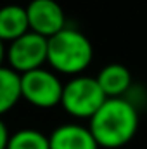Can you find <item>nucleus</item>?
I'll list each match as a JSON object with an SVG mask.
<instances>
[{
    "label": "nucleus",
    "mask_w": 147,
    "mask_h": 149,
    "mask_svg": "<svg viewBox=\"0 0 147 149\" xmlns=\"http://www.w3.org/2000/svg\"><path fill=\"white\" fill-rule=\"evenodd\" d=\"M47 47L49 40L33 31H28L17 40L10 42L9 49L5 50L10 70L24 74L43 68V64L47 63Z\"/></svg>",
    "instance_id": "39448f33"
},
{
    "label": "nucleus",
    "mask_w": 147,
    "mask_h": 149,
    "mask_svg": "<svg viewBox=\"0 0 147 149\" xmlns=\"http://www.w3.org/2000/svg\"><path fill=\"white\" fill-rule=\"evenodd\" d=\"M106 95L97 80L87 74L73 76L64 83L61 106L64 111L76 118H92L106 102Z\"/></svg>",
    "instance_id": "7ed1b4c3"
},
{
    "label": "nucleus",
    "mask_w": 147,
    "mask_h": 149,
    "mask_svg": "<svg viewBox=\"0 0 147 149\" xmlns=\"http://www.w3.org/2000/svg\"><path fill=\"white\" fill-rule=\"evenodd\" d=\"M30 31L26 7L17 3H9L0 7V40L14 42Z\"/></svg>",
    "instance_id": "1a4fd4ad"
},
{
    "label": "nucleus",
    "mask_w": 147,
    "mask_h": 149,
    "mask_svg": "<svg viewBox=\"0 0 147 149\" xmlns=\"http://www.w3.org/2000/svg\"><path fill=\"white\" fill-rule=\"evenodd\" d=\"M92 59V42L78 30L64 28L57 35L49 38L47 63L55 73L78 76L90 66Z\"/></svg>",
    "instance_id": "f03ea898"
},
{
    "label": "nucleus",
    "mask_w": 147,
    "mask_h": 149,
    "mask_svg": "<svg viewBox=\"0 0 147 149\" xmlns=\"http://www.w3.org/2000/svg\"><path fill=\"white\" fill-rule=\"evenodd\" d=\"M50 149H101L92 132L78 123H64L49 135Z\"/></svg>",
    "instance_id": "0eeeda50"
},
{
    "label": "nucleus",
    "mask_w": 147,
    "mask_h": 149,
    "mask_svg": "<svg viewBox=\"0 0 147 149\" xmlns=\"http://www.w3.org/2000/svg\"><path fill=\"white\" fill-rule=\"evenodd\" d=\"M9 137H10V134H9V130H7V127H5V123L0 120V149H7V142H9Z\"/></svg>",
    "instance_id": "f8f14e48"
},
{
    "label": "nucleus",
    "mask_w": 147,
    "mask_h": 149,
    "mask_svg": "<svg viewBox=\"0 0 147 149\" xmlns=\"http://www.w3.org/2000/svg\"><path fill=\"white\" fill-rule=\"evenodd\" d=\"M7 149H50L49 137L35 128H21L10 134Z\"/></svg>",
    "instance_id": "9b49d317"
},
{
    "label": "nucleus",
    "mask_w": 147,
    "mask_h": 149,
    "mask_svg": "<svg viewBox=\"0 0 147 149\" xmlns=\"http://www.w3.org/2000/svg\"><path fill=\"white\" fill-rule=\"evenodd\" d=\"M95 80L107 99L123 97L128 92V88L132 87L130 70L119 63H111L107 66H104L95 76Z\"/></svg>",
    "instance_id": "6e6552de"
},
{
    "label": "nucleus",
    "mask_w": 147,
    "mask_h": 149,
    "mask_svg": "<svg viewBox=\"0 0 147 149\" xmlns=\"http://www.w3.org/2000/svg\"><path fill=\"white\" fill-rule=\"evenodd\" d=\"M64 83L52 70L40 68L21 74V99L40 109H49L61 104Z\"/></svg>",
    "instance_id": "20e7f679"
},
{
    "label": "nucleus",
    "mask_w": 147,
    "mask_h": 149,
    "mask_svg": "<svg viewBox=\"0 0 147 149\" xmlns=\"http://www.w3.org/2000/svg\"><path fill=\"white\" fill-rule=\"evenodd\" d=\"M26 16L30 31L47 40L66 28V14L55 0H31L26 5Z\"/></svg>",
    "instance_id": "423d86ee"
},
{
    "label": "nucleus",
    "mask_w": 147,
    "mask_h": 149,
    "mask_svg": "<svg viewBox=\"0 0 147 149\" xmlns=\"http://www.w3.org/2000/svg\"><path fill=\"white\" fill-rule=\"evenodd\" d=\"M5 57V47H3V42L0 40V66H2V61Z\"/></svg>",
    "instance_id": "ddd939ff"
},
{
    "label": "nucleus",
    "mask_w": 147,
    "mask_h": 149,
    "mask_svg": "<svg viewBox=\"0 0 147 149\" xmlns=\"http://www.w3.org/2000/svg\"><path fill=\"white\" fill-rule=\"evenodd\" d=\"M21 101V74L0 66V116Z\"/></svg>",
    "instance_id": "9d476101"
},
{
    "label": "nucleus",
    "mask_w": 147,
    "mask_h": 149,
    "mask_svg": "<svg viewBox=\"0 0 147 149\" xmlns=\"http://www.w3.org/2000/svg\"><path fill=\"white\" fill-rule=\"evenodd\" d=\"M139 113L123 97L106 99L99 111L90 118L88 130L99 148L118 149L126 146L137 134Z\"/></svg>",
    "instance_id": "f257e3e1"
}]
</instances>
